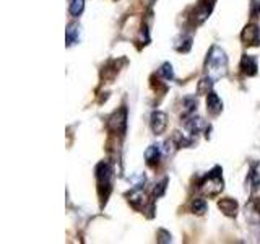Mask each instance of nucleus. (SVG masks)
Instances as JSON below:
<instances>
[{"mask_svg": "<svg viewBox=\"0 0 260 244\" xmlns=\"http://www.w3.org/2000/svg\"><path fill=\"white\" fill-rule=\"evenodd\" d=\"M160 158H161V150H160V146H156V145L148 146L147 151H145V160H147V163L150 164V166H155L158 161H160Z\"/></svg>", "mask_w": 260, "mask_h": 244, "instance_id": "nucleus-11", "label": "nucleus"}, {"mask_svg": "<svg viewBox=\"0 0 260 244\" xmlns=\"http://www.w3.org/2000/svg\"><path fill=\"white\" fill-rule=\"evenodd\" d=\"M125 121H127V112H125V109L122 107L120 111L114 112L112 117L109 119V127L114 132H124L125 130V124H127Z\"/></svg>", "mask_w": 260, "mask_h": 244, "instance_id": "nucleus-5", "label": "nucleus"}, {"mask_svg": "<svg viewBox=\"0 0 260 244\" xmlns=\"http://www.w3.org/2000/svg\"><path fill=\"white\" fill-rule=\"evenodd\" d=\"M166 184H167V179H163L161 183L158 184V187H155V190H153L155 197H160V195H163V192H165V189H166Z\"/></svg>", "mask_w": 260, "mask_h": 244, "instance_id": "nucleus-18", "label": "nucleus"}, {"mask_svg": "<svg viewBox=\"0 0 260 244\" xmlns=\"http://www.w3.org/2000/svg\"><path fill=\"white\" fill-rule=\"evenodd\" d=\"M213 78H204L200 83H199V93L200 95H208L210 90H211V85H213Z\"/></svg>", "mask_w": 260, "mask_h": 244, "instance_id": "nucleus-16", "label": "nucleus"}, {"mask_svg": "<svg viewBox=\"0 0 260 244\" xmlns=\"http://www.w3.org/2000/svg\"><path fill=\"white\" fill-rule=\"evenodd\" d=\"M206 109H208L211 116H218L221 109H223V102H221L220 96L213 91H210L208 98H206Z\"/></svg>", "mask_w": 260, "mask_h": 244, "instance_id": "nucleus-7", "label": "nucleus"}, {"mask_svg": "<svg viewBox=\"0 0 260 244\" xmlns=\"http://www.w3.org/2000/svg\"><path fill=\"white\" fill-rule=\"evenodd\" d=\"M160 234L163 236V238L158 239V241H160V243H167V241H171V234H169V233H166V231H163V229H161Z\"/></svg>", "mask_w": 260, "mask_h": 244, "instance_id": "nucleus-19", "label": "nucleus"}, {"mask_svg": "<svg viewBox=\"0 0 260 244\" xmlns=\"http://www.w3.org/2000/svg\"><path fill=\"white\" fill-rule=\"evenodd\" d=\"M202 190L208 195V197H213V195H218L221 190H223V178H221V168L216 166L213 171H210L206 179L202 183Z\"/></svg>", "mask_w": 260, "mask_h": 244, "instance_id": "nucleus-2", "label": "nucleus"}, {"mask_svg": "<svg viewBox=\"0 0 260 244\" xmlns=\"http://www.w3.org/2000/svg\"><path fill=\"white\" fill-rule=\"evenodd\" d=\"M218 207H220L221 212H223L224 215H228V217H234L236 212H238V202H236V200H233V199L220 200Z\"/></svg>", "mask_w": 260, "mask_h": 244, "instance_id": "nucleus-9", "label": "nucleus"}, {"mask_svg": "<svg viewBox=\"0 0 260 244\" xmlns=\"http://www.w3.org/2000/svg\"><path fill=\"white\" fill-rule=\"evenodd\" d=\"M192 47V38L190 36H182L176 44V49L179 52H189Z\"/></svg>", "mask_w": 260, "mask_h": 244, "instance_id": "nucleus-13", "label": "nucleus"}, {"mask_svg": "<svg viewBox=\"0 0 260 244\" xmlns=\"http://www.w3.org/2000/svg\"><path fill=\"white\" fill-rule=\"evenodd\" d=\"M160 73L166 78V80H172V78H174V72H172V65H171V63H167V62H166V63H163V65H161Z\"/></svg>", "mask_w": 260, "mask_h": 244, "instance_id": "nucleus-17", "label": "nucleus"}, {"mask_svg": "<svg viewBox=\"0 0 260 244\" xmlns=\"http://www.w3.org/2000/svg\"><path fill=\"white\" fill-rule=\"evenodd\" d=\"M241 39L245 46H259L260 44V29L255 24H249V26L244 28L242 34H241Z\"/></svg>", "mask_w": 260, "mask_h": 244, "instance_id": "nucleus-4", "label": "nucleus"}, {"mask_svg": "<svg viewBox=\"0 0 260 244\" xmlns=\"http://www.w3.org/2000/svg\"><path fill=\"white\" fill-rule=\"evenodd\" d=\"M78 38H80V26L76 23L69 24V28H67V31H65L67 46H74V44H76L78 42Z\"/></svg>", "mask_w": 260, "mask_h": 244, "instance_id": "nucleus-10", "label": "nucleus"}, {"mask_svg": "<svg viewBox=\"0 0 260 244\" xmlns=\"http://www.w3.org/2000/svg\"><path fill=\"white\" fill-rule=\"evenodd\" d=\"M166 125H167V117H166L165 112H161V111L153 112V116H151V130L155 132L156 135H160V134H163V132L166 130Z\"/></svg>", "mask_w": 260, "mask_h": 244, "instance_id": "nucleus-6", "label": "nucleus"}, {"mask_svg": "<svg viewBox=\"0 0 260 244\" xmlns=\"http://www.w3.org/2000/svg\"><path fill=\"white\" fill-rule=\"evenodd\" d=\"M145 199H147V197H145V194H143V190H142V189L133 190V192L129 195V202L132 203L135 208L143 207V205H145V202H147Z\"/></svg>", "mask_w": 260, "mask_h": 244, "instance_id": "nucleus-12", "label": "nucleus"}, {"mask_svg": "<svg viewBox=\"0 0 260 244\" xmlns=\"http://www.w3.org/2000/svg\"><path fill=\"white\" fill-rule=\"evenodd\" d=\"M192 212L197 215H204L206 212V202L204 199H195L192 202Z\"/></svg>", "mask_w": 260, "mask_h": 244, "instance_id": "nucleus-15", "label": "nucleus"}, {"mask_svg": "<svg viewBox=\"0 0 260 244\" xmlns=\"http://www.w3.org/2000/svg\"><path fill=\"white\" fill-rule=\"evenodd\" d=\"M85 8V0H70V13L74 15V17H78L81 15Z\"/></svg>", "mask_w": 260, "mask_h": 244, "instance_id": "nucleus-14", "label": "nucleus"}, {"mask_svg": "<svg viewBox=\"0 0 260 244\" xmlns=\"http://www.w3.org/2000/svg\"><path fill=\"white\" fill-rule=\"evenodd\" d=\"M257 61H255V57L252 56H244L242 61H241V70H242L244 75L247 77H252L257 73Z\"/></svg>", "mask_w": 260, "mask_h": 244, "instance_id": "nucleus-8", "label": "nucleus"}, {"mask_svg": "<svg viewBox=\"0 0 260 244\" xmlns=\"http://www.w3.org/2000/svg\"><path fill=\"white\" fill-rule=\"evenodd\" d=\"M111 176H112V171H111V166L108 163H99L98 168H96V178H98V184H99V192L106 187L111 190Z\"/></svg>", "mask_w": 260, "mask_h": 244, "instance_id": "nucleus-3", "label": "nucleus"}, {"mask_svg": "<svg viewBox=\"0 0 260 244\" xmlns=\"http://www.w3.org/2000/svg\"><path fill=\"white\" fill-rule=\"evenodd\" d=\"M226 72H228V59H226V54L218 46H213L208 54V59H206V73H208L210 78L218 80V78L226 75Z\"/></svg>", "mask_w": 260, "mask_h": 244, "instance_id": "nucleus-1", "label": "nucleus"}]
</instances>
